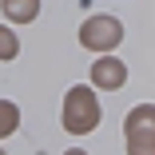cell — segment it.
Segmentation results:
<instances>
[{
  "label": "cell",
  "instance_id": "cell-1",
  "mask_svg": "<svg viewBox=\"0 0 155 155\" xmlns=\"http://www.w3.org/2000/svg\"><path fill=\"white\" fill-rule=\"evenodd\" d=\"M96 119H100V107H96V96H91V87H72L68 91V100H64V127L84 135L96 127Z\"/></svg>",
  "mask_w": 155,
  "mask_h": 155
},
{
  "label": "cell",
  "instance_id": "cell-2",
  "mask_svg": "<svg viewBox=\"0 0 155 155\" xmlns=\"http://www.w3.org/2000/svg\"><path fill=\"white\" fill-rule=\"evenodd\" d=\"M127 151L131 155H155V107L143 104L127 115Z\"/></svg>",
  "mask_w": 155,
  "mask_h": 155
},
{
  "label": "cell",
  "instance_id": "cell-3",
  "mask_svg": "<svg viewBox=\"0 0 155 155\" xmlns=\"http://www.w3.org/2000/svg\"><path fill=\"white\" fill-rule=\"evenodd\" d=\"M119 20H111V16H91L84 28H80V44L84 48H96V52H104V48H115L119 44Z\"/></svg>",
  "mask_w": 155,
  "mask_h": 155
},
{
  "label": "cell",
  "instance_id": "cell-4",
  "mask_svg": "<svg viewBox=\"0 0 155 155\" xmlns=\"http://www.w3.org/2000/svg\"><path fill=\"white\" fill-rule=\"evenodd\" d=\"M123 76H127V72H123L119 60H100V64L91 68V80L104 84V87H119V84H123Z\"/></svg>",
  "mask_w": 155,
  "mask_h": 155
},
{
  "label": "cell",
  "instance_id": "cell-5",
  "mask_svg": "<svg viewBox=\"0 0 155 155\" xmlns=\"http://www.w3.org/2000/svg\"><path fill=\"white\" fill-rule=\"evenodd\" d=\"M36 8H40V0H4L8 20H32V16H36Z\"/></svg>",
  "mask_w": 155,
  "mask_h": 155
},
{
  "label": "cell",
  "instance_id": "cell-6",
  "mask_svg": "<svg viewBox=\"0 0 155 155\" xmlns=\"http://www.w3.org/2000/svg\"><path fill=\"white\" fill-rule=\"evenodd\" d=\"M16 119H20V111H16L12 104H0V135L16 131Z\"/></svg>",
  "mask_w": 155,
  "mask_h": 155
},
{
  "label": "cell",
  "instance_id": "cell-7",
  "mask_svg": "<svg viewBox=\"0 0 155 155\" xmlns=\"http://www.w3.org/2000/svg\"><path fill=\"white\" fill-rule=\"evenodd\" d=\"M16 48H20V44H16V36L8 32V28H0V60H12V56H16Z\"/></svg>",
  "mask_w": 155,
  "mask_h": 155
},
{
  "label": "cell",
  "instance_id": "cell-8",
  "mask_svg": "<svg viewBox=\"0 0 155 155\" xmlns=\"http://www.w3.org/2000/svg\"><path fill=\"white\" fill-rule=\"evenodd\" d=\"M68 155H84V151H68Z\"/></svg>",
  "mask_w": 155,
  "mask_h": 155
}]
</instances>
